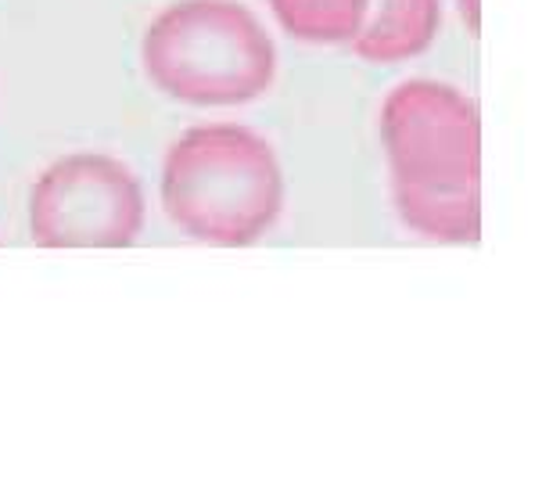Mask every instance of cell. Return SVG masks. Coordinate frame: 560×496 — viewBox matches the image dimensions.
I'll list each match as a JSON object with an SVG mask.
<instances>
[{"instance_id":"obj_8","label":"cell","mask_w":560,"mask_h":496,"mask_svg":"<svg viewBox=\"0 0 560 496\" xmlns=\"http://www.w3.org/2000/svg\"><path fill=\"white\" fill-rule=\"evenodd\" d=\"M456 15H460L467 33L481 30V0H456Z\"/></svg>"},{"instance_id":"obj_6","label":"cell","mask_w":560,"mask_h":496,"mask_svg":"<svg viewBox=\"0 0 560 496\" xmlns=\"http://www.w3.org/2000/svg\"><path fill=\"white\" fill-rule=\"evenodd\" d=\"M392 206L413 234L435 241V245L481 241V191L478 195H439V191L392 187Z\"/></svg>"},{"instance_id":"obj_5","label":"cell","mask_w":560,"mask_h":496,"mask_svg":"<svg viewBox=\"0 0 560 496\" xmlns=\"http://www.w3.org/2000/svg\"><path fill=\"white\" fill-rule=\"evenodd\" d=\"M439 30L442 0H371L349 47L371 66H399L424 55L435 44Z\"/></svg>"},{"instance_id":"obj_4","label":"cell","mask_w":560,"mask_h":496,"mask_svg":"<svg viewBox=\"0 0 560 496\" xmlns=\"http://www.w3.org/2000/svg\"><path fill=\"white\" fill-rule=\"evenodd\" d=\"M144 220L148 201L133 170L97 151L50 162L30 191V234L40 249H126Z\"/></svg>"},{"instance_id":"obj_1","label":"cell","mask_w":560,"mask_h":496,"mask_svg":"<svg viewBox=\"0 0 560 496\" xmlns=\"http://www.w3.org/2000/svg\"><path fill=\"white\" fill-rule=\"evenodd\" d=\"M162 209L201 245H256L284 212V170L270 141L248 126H195L162 159Z\"/></svg>"},{"instance_id":"obj_3","label":"cell","mask_w":560,"mask_h":496,"mask_svg":"<svg viewBox=\"0 0 560 496\" xmlns=\"http://www.w3.org/2000/svg\"><path fill=\"white\" fill-rule=\"evenodd\" d=\"M392 187L478 195L481 191V116L460 86L406 80L385 97L377 119Z\"/></svg>"},{"instance_id":"obj_2","label":"cell","mask_w":560,"mask_h":496,"mask_svg":"<svg viewBox=\"0 0 560 496\" xmlns=\"http://www.w3.org/2000/svg\"><path fill=\"white\" fill-rule=\"evenodd\" d=\"M148 80L184 105L231 108L262 97L277 80V47L237 0H176L140 41Z\"/></svg>"},{"instance_id":"obj_7","label":"cell","mask_w":560,"mask_h":496,"mask_svg":"<svg viewBox=\"0 0 560 496\" xmlns=\"http://www.w3.org/2000/svg\"><path fill=\"white\" fill-rule=\"evenodd\" d=\"M277 25L302 44H352L371 0H266Z\"/></svg>"}]
</instances>
